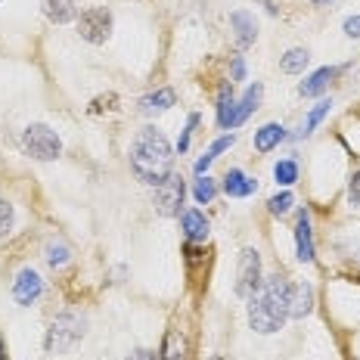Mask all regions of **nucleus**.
I'll return each instance as SVG.
<instances>
[{"mask_svg": "<svg viewBox=\"0 0 360 360\" xmlns=\"http://www.w3.org/2000/svg\"><path fill=\"white\" fill-rule=\"evenodd\" d=\"M292 317V283L283 276H267L249 295V326L261 335L280 333Z\"/></svg>", "mask_w": 360, "mask_h": 360, "instance_id": "obj_1", "label": "nucleus"}, {"mask_svg": "<svg viewBox=\"0 0 360 360\" xmlns=\"http://www.w3.org/2000/svg\"><path fill=\"white\" fill-rule=\"evenodd\" d=\"M171 162H174V149L168 137L159 127H143L131 143V171L140 184L159 186L171 174Z\"/></svg>", "mask_w": 360, "mask_h": 360, "instance_id": "obj_2", "label": "nucleus"}, {"mask_svg": "<svg viewBox=\"0 0 360 360\" xmlns=\"http://www.w3.org/2000/svg\"><path fill=\"white\" fill-rule=\"evenodd\" d=\"M22 149L37 162H53L63 153V140L56 137L53 127L47 124H28L22 131Z\"/></svg>", "mask_w": 360, "mask_h": 360, "instance_id": "obj_3", "label": "nucleus"}, {"mask_svg": "<svg viewBox=\"0 0 360 360\" xmlns=\"http://www.w3.org/2000/svg\"><path fill=\"white\" fill-rule=\"evenodd\" d=\"M81 335H84V320L78 314H59L53 323H50L47 342L44 345H47L50 354H65V351H72L81 342Z\"/></svg>", "mask_w": 360, "mask_h": 360, "instance_id": "obj_4", "label": "nucleus"}, {"mask_svg": "<svg viewBox=\"0 0 360 360\" xmlns=\"http://www.w3.org/2000/svg\"><path fill=\"white\" fill-rule=\"evenodd\" d=\"M78 34L90 44H106L112 34V13L106 6H90L78 19Z\"/></svg>", "mask_w": 360, "mask_h": 360, "instance_id": "obj_5", "label": "nucleus"}, {"mask_svg": "<svg viewBox=\"0 0 360 360\" xmlns=\"http://www.w3.org/2000/svg\"><path fill=\"white\" fill-rule=\"evenodd\" d=\"M184 196H186V184H184V177H180V174H168L159 186H155V212L165 214V217L180 214Z\"/></svg>", "mask_w": 360, "mask_h": 360, "instance_id": "obj_6", "label": "nucleus"}, {"mask_svg": "<svg viewBox=\"0 0 360 360\" xmlns=\"http://www.w3.org/2000/svg\"><path fill=\"white\" fill-rule=\"evenodd\" d=\"M261 286V255L255 249H243L239 255V270H236V292L249 298Z\"/></svg>", "mask_w": 360, "mask_h": 360, "instance_id": "obj_7", "label": "nucleus"}, {"mask_svg": "<svg viewBox=\"0 0 360 360\" xmlns=\"http://www.w3.org/2000/svg\"><path fill=\"white\" fill-rule=\"evenodd\" d=\"M41 289H44L41 276H37L32 267H25V270H19L16 283H13V298H16V304L28 307V304H34L37 298H41Z\"/></svg>", "mask_w": 360, "mask_h": 360, "instance_id": "obj_8", "label": "nucleus"}, {"mask_svg": "<svg viewBox=\"0 0 360 360\" xmlns=\"http://www.w3.org/2000/svg\"><path fill=\"white\" fill-rule=\"evenodd\" d=\"M255 190H258V184H255V180L245 174V171H239V168H230L227 177H224V193L233 196V199H245V196H252Z\"/></svg>", "mask_w": 360, "mask_h": 360, "instance_id": "obj_9", "label": "nucleus"}, {"mask_svg": "<svg viewBox=\"0 0 360 360\" xmlns=\"http://www.w3.org/2000/svg\"><path fill=\"white\" fill-rule=\"evenodd\" d=\"M295 255L298 261H314V239H311V217H307V212H298L295 221Z\"/></svg>", "mask_w": 360, "mask_h": 360, "instance_id": "obj_10", "label": "nucleus"}, {"mask_svg": "<svg viewBox=\"0 0 360 360\" xmlns=\"http://www.w3.org/2000/svg\"><path fill=\"white\" fill-rule=\"evenodd\" d=\"M230 25H233V32H236V44H239V47H249V44H255V37H258V25H255V19L245 10H236L233 16H230Z\"/></svg>", "mask_w": 360, "mask_h": 360, "instance_id": "obj_11", "label": "nucleus"}, {"mask_svg": "<svg viewBox=\"0 0 360 360\" xmlns=\"http://www.w3.org/2000/svg\"><path fill=\"white\" fill-rule=\"evenodd\" d=\"M44 16L56 25H65L78 16V6H75V0H44Z\"/></svg>", "mask_w": 360, "mask_h": 360, "instance_id": "obj_12", "label": "nucleus"}, {"mask_svg": "<svg viewBox=\"0 0 360 360\" xmlns=\"http://www.w3.org/2000/svg\"><path fill=\"white\" fill-rule=\"evenodd\" d=\"M333 78H335V69H329V65H326V69H317L314 75H307L302 84H298V94H302V96H320L329 87V81H333Z\"/></svg>", "mask_w": 360, "mask_h": 360, "instance_id": "obj_13", "label": "nucleus"}, {"mask_svg": "<svg viewBox=\"0 0 360 360\" xmlns=\"http://www.w3.org/2000/svg\"><path fill=\"white\" fill-rule=\"evenodd\" d=\"M184 233H186V239L190 243H202V239L208 236V217L202 214V212H196V208H190V212H184Z\"/></svg>", "mask_w": 360, "mask_h": 360, "instance_id": "obj_14", "label": "nucleus"}, {"mask_svg": "<svg viewBox=\"0 0 360 360\" xmlns=\"http://www.w3.org/2000/svg\"><path fill=\"white\" fill-rule=\"evenodd\" d=\"M261 94H264V87H261V84H252L249 90H245V94H243V100L236 103V112H233V127H239V124L245 122V118L252 115L255 109H258Z\"/></svg>", "mask_w": 360, "mask_h": 360, "instance_id": "obj_15", "label": "nucleus"}, {"mask_svg": "<svg viewBox=\"0 0 360 360\" xmlns=\"http://www.w3.org/2000/svg\"><path fill=\"white\" fill-rule=\"evenodd\" d=\"M283 137H286V127L270 122V124L261 127V131H255V149H258V153H270L274 146H280Z\"/></svg>", "mask_w": 360, "mask_h": 360, "instance_id": "obj_16", "label": "nucleus"}, {"mask_svg": "<svg viewBox=\"0 0 360 360\" xmlns=\"http://www.w3.org/2000/svg\"><path fill=\"white\" fill-rule=\"evenodd\" d=\"M233 112H236L233 87L224 84L221 94H217V124H221V127H230V131H233Z\"/></svg>", "mask_w": 360, "mask_h": 360, "instance_id": "obj_17", "label": "nucleus"}, {"mask_svg": "<svg viewBox=\"0 0 360 360\" xmlns=\"http://www.w3.org/2000/svg\"><path fill=\"white\" fill-rule=\"evenodd\" d=\"M162 360H186V339L180 329H168L162 342Z\"/></svg>", "mask_w": 360, "mask_h": 360, "instance_id": "obj_18", "label": "nucleus"}, {"mask_svg": "<svg viewBox=\"0 0 360 360\" xmlns=\"http://www.w3.org/2000/svg\"><path fill=\"white\" fill-rule=\"evenodd\" d=\"M311 307H314V289L307 283L292 286V317H304V314H311Z\"/></svg>", "mask_w": 360, "mask_h": 360, "instance_id": "obj_19", "label": "nucleus"}, {"mask_svg": "<svg viewBox=\"0 0 360 360\" xmlns=\"http://www.w3.org/2000/svg\"><path fill=\"white\" fill-rule=\"evenodd\" d=\"M171 106H174V90H168V87L155 90V94H146L143 100H140V109L143 112H165Z\"/></svg>", "mask_w": 360, "mask_h": 360, "instance_id": "obj_20", "label": "nucleus"}, {"mask_svg": "<svg viewBox=\"0 0 360 360\" xmlns=\"http://www.w3.org/2000/svg\"><path fill=\"white\" fill-rule=\"evenodd\" d=\"M307 50H302V47H295V50H289L286 56L280 59V69L286 72V75H298V72H304L307 69Z\"/></svg>", "mask_w": 360, "mask_h": 360, "instance_id": "obj_21", "label": "nucleus"}, {"mask_svg": "<svg viewBox=\"0 0 360 360\" xmlns=\"http://www.w3.org/2000/svg\"><path fill=\"white\" fill-rule=\"evenodd\" d=\"M274 177H276V184H283V186H292L298 180V165L292 162V159H283V162H276V168H274Z\"/></svg>", "mask_w": 360, "mask_h": 360, "instance_id": "obj_22", "label": "nucleus"}, {"mask_svg": "<svg viewBox=\"0 0 360 360\" xmlns=\"http://www.w3.org/2000/svg\"><path fill=\"white\" fill-rule=\"evenodd\" d=\"M214 193H217V186H214V180L212 177H199L196 180V186H193V196H196L199 205H205V202H212L214 199Z\"/></svg>", "mask_w": 360, "mask_h": 360, "instance_id": "obj_23", "label": "nucleus"}, {"mask_svg": "<svg viewBox=\"0 0 360 360\" xmlns=\"http://www.w3.org/2000/svg\"><path fill=\"white\" fill-rule=\"evenodd\" d=\"M69 245H63V243H50L47 245V261H50V267H63V264H69Z\"/></svg>", "mask_w": 360, "mask_h": 360, "instance_id": "obj_24", "label": "nucleus"}, {"mask_svg": "<svg viewBox=\"0 0 360 360\" xmlns=\"http://www.w3.org/2000/svg\"><path fill=\"white\" fill-rule=\"evenodd\" d=\"M329 106H333V103H329V100H320L317 106L311 109V115H307V122H304V134H311L314 127H317L320 122H323V118L329 115Z\"/></svg>", "mask_w": 360, "mask_h": 360, "instance_id": "obj_25", "label": "nucleus"}, {"mask_svg": "<svg viewBox=\"0 0 360 360\" xmlns=\"http://www.w3.org/2000/svg\"><path fill=\"white\" fill-rule=\"evenodd\" d=\"M292 202H295V199H292V193H280V196H274V199L267 202V208L274 214H286L289 208H292Z\"/></svg>", "mask_w": 360, "mask_h": 360, "instance_id": "obj_26", "label": "nucleus"}, {"mask_svg": "<svg viewBox=\"0 0 360 360\" xmlns=\"http://www.w3.org/2000/svg\"><path fill=\"white\" fill-rule=\"evenodd\" d=\"M10 227H13V205L0 199V236L10 233Z\"/></svg>", "mask_w": 360, "mask_h": 360, "instance_id": "obj_27", "label": "nucleus"}, {"mask_svg": "<svg viewBox=\"0 0 360 360\" xmlns=\"http://www.w3.org/2000/svg\"><path fill=\"white\" fill-rule=\"evenodd\" d=\"M233 134H230V137H221V140H214V143H212V149H208V153L205 155H212V159H217V155H221L224 153V149H230V146H233Z\"/></svg>", "mask_w": 360, "mask_h": 360, "instance_id": "obj_28", "label": "nucleus"}, {"mask_svg": "<svg viewBox=\"0 0 360 360\" xmlns=\"http://www.w3.org/2000/svg\"><path fill=\"white\" fill-rule=\"evenodd\" d=\"M196 124H199V115H190L184 137H180V143H177V153H186V146H190V134H193V127H196Z\"/></svg>", "mask_w": 360, "mask_h": 360, "instance_id": "obj_29", "label": "nucleus"}, {"mask_svg": "<svg viewBox=\"0 0 360 360\" xmlns=\"http://www.w3.org/2000/svg\"><path fill=\"white\" fill-rule=\"evenodd\" d=\"M348 199H351V205L360 208V171H354V177L348 184Z\"/></svg>", "mask_w": 360, "mask_h": 360, "instance_id": "obj_30", "label": "nucleus"}, {"mask_svg": "<svg viewBox=\"0 0 360 360\" xmlns=\"http://www.w3.org/2000/svg\"><path fill=\"white\" fill-rule=\"evenodd\" d=\"M345 34L357 37V41H360V16H348V19H345Z\"/></svg>", "mask_w": 360, "mask_h": 360, "instance_id": "obj_31", "label": "nucleus"}, {"mask_svg": "<svg viewBox=\"0 0 360 360\" xmlns=\"http://www.w3.org/2000/svg\"><path fill=\"white\" fill-rule=\"evenodd\" d=\"M245 78V63H243V56H236L233 59V81H243Z\"/></svg>", "mask_w": 360, "mask_h": 360, "instance_id": "obj_32", "label": "nucleus"}, {"mask_svg": "<svg viewBox=\"0 0 360 360\" xmlns=\"http://www.w3.org/2000/svg\"><path fill=\"white\" fill-rule=\"evenodd\" d=\"M127 360H153V354H149V351H134Z\"/></svg>", "mask_w": 360, "mask_h": 360, "instance_id": "obj_33", "label": "nucleus"}, {"mask_svg": "<svg viewBox=\"0 0 360 360\" xmlns=\"http://www.w3.org/2000/svg\"><path fill=\"white\" fill-rule=\"evenodd\" d=\"M0 360H6V348H4V342H0Z\"/></svg>", "mask_w": 360, "mask_h": 360, "instance_id": "obj_34", "label": "nucleus"}, {"mask_svg": "<svg viewBox=\"0 0 360 360\" xmlns=\"http://www.w3.org/2000/svg\"><path fill=\"white\" fill-rule=\"evenodd\" d=\"M208 360H227V357H221V354H214V357H208Z\"/></svg>", "mask_w": 360, "mask_h": 360, "instance_id": "obj_35", "label": "nucleus"}, {"mask_svg": "<svg viewBox=\"0 0 360 360\" xmlns=\"http://www.w3.org/2000/svg\"><path fill=\"white\" fill-rule=\"evenodd\" d=\"M314 4H323V0H314Z\"/></svg>", "mask_w": 360, "mask_h": 360, "instance_id": "obj_36", "label": "nucleus"}]
</instances>
